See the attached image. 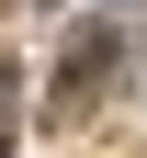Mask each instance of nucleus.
Instances as JSON below:
<instances>
[{
  "mask_svg": "<svg viewBox=\"0 0 147 158\" xmlns=\"http://www.w3.org/2000/svg\"><path fill=\"white\" fill-rule=\"evenodd\" d=\"M11 102H23V79L0 68V158H11V124H23V113H11Z\"/></svg>",
  "mask_w": 147,
  "mask_h": 158,
  "instance_id": "f03ea898",
  "label": "nucleus"
},
{
  "mask_svg": "<svg viewBox=\"0 0 147 158\" xmlns=\"http://www.w3.org/2000/svg\"><path fill=\"white\" fill-rule=\"evenodd\" d=\"M113 45H124V34H113V23H91V34L68 45V68H57V90H45V102H57V113H79V102L102 90V68H113Z\"/></svg>",
  "mask_w": 147,
  "mask_h": 158,
  "instance_id": "f257e3e1",
  "label": "nucleus"
}]
</instances>
